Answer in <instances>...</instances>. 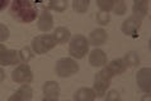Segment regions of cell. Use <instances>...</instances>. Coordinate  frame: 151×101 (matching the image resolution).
<instances>
[{
    "label": "cell",
    "instance_id": "1",
    "mask_svg": "<svg viewBox=\"0 0 151 101\" xmlns=\"http://www.w3.org/2000/svg\"><path fill=\"white\" fill-rule=\"evenodd\" d=\"M9 14L17 22L23 24L35 22L38 16L37 8L32 3V0H12Z\"/></svg>",
    "mask_w": 151,
    "mask_h": 101
},
{
    "label": "cell",
    "instance_id": "2",
    "mask_svg": "<svg viewBox=\"0 0 151 101\" xmlns=\"http://www.w3.org/2000/svg\"><path fill=\"white\" fill-rule=\"evenodd\" d=\"M89 52V41L85 36L75 34L70 38L69 54L74 60H81Z\"/></svg>",
    "mask_w": 151,
    "mask_h": 101
},
{
    "label": "cell",
    "instance_id": "3",
    "mask_svg": "<svg viewBox=\"0 0 151 101\" xmlns=\"http://www.w3.org/2000/svg\"><path fill=\"white\" fill-rule=\"evenodd\" d=\"M113 77H114V76H113V73L107 68L106 66H103L102 71H99V72L95 75L93 90H94V92H95V96H96V97H99V99L104 97L106 92L109 90L111 80H112Z\"/></svg>",
    "mask_w": 151,
    "mask_h": 101
},
{
    "label": "cell",
    "instance_id": "4",
    "mask_svg": "<svg viewBox=\"0 0 151 101\" xmlns=\"http://www.w3.org/2000/svg\"><path fill=\"white\" fill-rule=\"evenodd\" d=\"M31 47L35 54H46L56 47V41L52 34L45 33V34H40L33 38Z\"/></svg>",
    "mask_w": 151,
    "mask_h": 101
},
{
    "label": "cell",
    "instance_id": "5",
    "mask_svg": "<svg viewBox=\"0 0 151 101\" xmlns=\"http://www.w3.org/2000/svg\"><path fill=\"white\" fill-rule=\"evenodd\" d=\"M56 75L61 78H68L79 72V65L73 57H64L56 62Z\"/></svg>",
    "mask_w": 151,
    "mask_h": 101
},
{
    "label": "cell",
    "instance_id": "6",
    "mask_svg": "<svg viewBox=\"0 0 151 101\" xmlns=\"http://www.w3.org/2000/svg\"><path fill=\"white\" fill-rule=\"evenodd\" d=\"M12 80L19 85L31 83L33 81V72L28 63H18V66L12 72Z\"/></svg>",
    "mask_w": 151,
    "mask_h": 101
},
{
    "label": "cell",
    "instance_id": "7",
    "mask_svg": "<svg viewBox=\"0 0 151 101\" xmlns=\"http://www.w3.org/2000/svg\"><path fill=\"white\" fill-rule=\"evenodd\" d=\"M19 51L6 48L3 43H0V66H13L20 63Z\"/></svg>",
    "mask_w": 151,
    "mask_h": 101
},
{
    "label": "cell",
    "instance_id": "8",
    "mask_svg": "<svg viewBox=\"0 0 151 101\" xmlns=\"http://www.w3.org/2000/svg\"><path fill=\"white\" fill-rule=\"evenodd\" d=\"M141 25H142V18H138V16L132 14L122 23L121 31H122V33L126 36L135 37L138 34V31H140Z\"/></svg>",
    "mask_w": 151,
    "mask_h": 101
},
{
    "label": "cell",
    "instance_id": "9",
    "mask_svg": "<svg viewBox=\"0 0 151 101\" xmlns=\"http://www.w3.org/2000/svg\"><path fill=\"white\" fill-rule=\"evenodd\" d=\"M136 81L138 88L145 92V94H150L151 90V72L149 67H142L137 71L136 73Z\"/></svg>",
    "mask_w": 151,
    "mask_h": 101
},
{
    "label": "cell",
    "instance_id": "10",
    "mask_svg": "<svg viewBox=\"0 0 151 101\" xmlns=\"http://www.w3.org/2000/svg\"><path fill=\"white\" fill-rule=\"evenodd\" d=\"M60 85L56 81H47L45 82L43 87H42V92H43V99L47 101H56L60 97Z\"/></svg>",
    "mask_w": 151,
    "mask_h": 101
},
{
    "label": "cell",
    "instance_id": "11",
    "mask_svg": "<svg viewBox=\"0 0 151 101\" xmlns=\"http://www.w3.org/2000/svg\"><path fill=\"white\" fill-rule=\"evenodd\" d=\"M88 60H89V65L91 67H96L98 68V67L106 66V63L108 62V57L104 51L96 47L89 52V58Z\"/></svg>",
    "mask_w": 151,
    "mask_h": 101
},
{
    "label": "cell",
    "instance_id": "12",
    "mask_svg": "<svg viewBox=\"0 0 151 101\" xmlns=\"http://www.w3.org/2000/svg\"><path fill=\"white\" fill-rule=\"evenodd\" d=\"M38 20H37V27H38L40 31L42 32H48L53 28V16L48 10H43L41 14L37 16Z\"/></svg>",
    "mask_w": 151,
    "mask_h": 101
},
{
    "label": "cell",
    "instance_id": "13",
    "mask_svg": "<svg viewBox=\"0 0 151 101\" xmlns=\"http://www.w3.org/2000/svg\"><path fill=\"white\" fill-rule=\"evenodd\" d=\"M107 38H108V34L103 28H95L90 32L88 41H89V44L94 46V47H100V46H103L107 42Z\"/></svg>",
    "mask_w": 151,
    "mask_h": 101
},
{
    "label": "cell",
    "instance_id": "14",
    "mask_svg": "<svg viewBox=\"0 0 151 101\" xmlns=\"http://www.w3.org/2000/svg\"><path fill=\"white\" fill-rule=\"evenodd\" d=\"M106 67L113 73V76L123 75L126 71H127V68H128V67L126 66L123 58H114V60L107 62L106 63Z\"/></svg>",
    "mask_w": 151,
    "mask_h": 101
},
{
    "label": "cell",
    "instance_id": "15",
    "mask_svg": "<svg viewBox=\"0 0 151 101\" xmlns=\"http://www.w3.org/2000/svg\"><path fill=\"white\" fill-rule=\"evenodd\" d=\"M33 97V88L28 85V83H23L18 90H17L13 95L9 97V100H32Z\"/></svg>",
    "mask_w": 151,
    "mask_h": 101
},
{
    "label": "cell",
    "instance_id": "16",
    "mask_svg": "<svg viewBox=\"0 0 151 101\" xmlns=\"http://www.w3.org/2000/svg\"><path fill=\"white\" fill-rule=\"evenodd\" d=\"M95 99V92L91 87H80L74 95L75 101H93Z\"/></svg>",
    "mask_w": 151,
    "mask_h": 101
},
{
    "label": "cell",
    "instance_id": "17",
    "mask_svg": "<svg viewBox=\"0 0 151 101\" xmlns=\"http://www.w3.org/2000/svg\"><path fill=\"white\" fill-rule=\"evenodd\" d=\"M52 36L56 41V44H65V43H68L71 38L70 31L66 27H57L55 31H53Z\"/></svg>",
    "mask_w": 151,
    "mask_h": 101
},
{
    "label": "cell",
    "instance_id": "18",
    "mask_svg": "<svg viewBox=\"0 0 151 101\" xmlns=\"http://www.w3.org/2000/svg\"><path fill=\"white\" fill-rule=\"evenodd\" d=\"M123 61L126 63V66L129 67V68H135L141 62L140 56H138L137 52H135V51H129L128 53H126V56L123 57Z\"/></svg>",
    "mask_w": 151,
    "mask_h": 101
},
{
    "label": "cell",
    "instance_id": "19",
    "mask_svg": "<svg viewBox=\"0 0 151 101\" xmlns=\"http://www.w3.org/2000/svg\"><path fill=\"white\" fill-rule=\"evenodd\" d=\"M90 0H74L73 1V9L79 13V14H84L89 9Z\"/></svg>",
    "mask_w": 151,
    "mask_h": 101
},
{
    "label": "cell",
    "instance_id": "20",
    "mask_svg": "<svg viewBox=\"0 0 151 101\" xmlns=\"http://www.w3.org/2000/svg\"><path fill=\"white\" fill-rule=\"evenodd\" d=\"M68 5H69L68 0H50L48 4V6L57 13H64L68 9Z\"/></svg>",
    "mask_w": 151,
    "mask_h": 101
},
{
    "label": "cell",
    "instance_id": "21",
    "mask_svg": "<svg viewBox=\"0 0 151 101\" xmlns=\"http://www.w3.org/2000/svg\"><path fill=\"white\" fill-rule=\"evenodd\" d=\"M133 15L142 18L147 15L149 13V3H144V4H133Z\"/></svg>",
    "mask_w": 151,
    "mask_h": 101
},
{
    "label": "cell",
    "instance_id": "22",
    "mask_svg": "<svg viewBox=\"0 0 151 101\" xmlns=\"http://www.w3.org/2000/svg\"><path fill=\"white\" fill-rule=\"evenodd\" d=\"M19 56H20V61L24 62V63H28L33 58V56H35V52H33L32 47L26 46V47H23L19 51Z\"/></svg>",
    "mask_w": 151,
    "mask_h": 101
},
{
    "label": "cell",
    "instance_id": "23",
    "mask_svg": "<svg viewBox=\"0 0 151 101\" xmlns=\"http://www.w3.org/2000/svg\"><path fill=\"white\" fill-rule=\"evenodd\" d=\"M112 11L116 15H123V14H126V11H127V5H126L124 0H114Z\"/></svg>",
    "mask_w": 151,
    "mask_h": 101
},
{
    "label": "cell",
    "instance_id": "24",
    "mask_svg": "<svg viewBox=\"0 0 151 101\" xmlns=\"http://www.w3.org/2000/svg\"><path fill=\"white\" fill-rule=\"evenodd\" d=\"M109 22H111V13L103 11V10H99L96 13V23L99 25L104 27V25L109 24Z\"/></svg>",
    "mask_w": 151,
    "mask_h": 101
},
{
    "label": "cell",
    "instance_id": "25",
    "mask_svg": "<svg viewBox=\"0 0 151 101\" xmlns=\"http://www.w3.org/2000/svg\"><path fill=\"white\" fill-rule=\"evenodd\" d=\"M113 4H114V0H96V5H98L99 10L108 11V13L112 11Z\"/></svg>",
    "mask_w": 151,
    "mask_h": 101
},
{
    "label": "cell",
    "instance_id": "26",
    "mask_svg": "<svg viewBox=\"0 0 151 101\" xmlns=\"http://www.w3.org/2000/svg\"><path fill=\"white\" fill-rule=\"evenodd\" d=\"M10 37V31L5 24H0V43L9 39Z\"/></svg>",
    "mask_w": 151,
    "mask_h": 101
},
{
    "label": "cell",
    "instance_id": "27",
    "mask_svg": "<svg viewBox=\"0 0 151 101\" xmlns=\"http://www.w3.org/2000/svg\"><path fill=\"white\" fill-rule=\"evenodd\" d=\"M104 97L107 99V101H114V100H119L121 99V95L117 90H108L104 95Z\"/></svg>",
    "mask_w": 151,
    "mask_h": 101
},
{
    "label": "cell",
    "instance_id": "28",
    "mask_svg": "<svg viewBox=\"0 0 151 101\" xmlns=\"http://www.w3.org/2000/svg\"><path fill=\"white\" fill-rule=\"evenodd\" d=\"M10 5V0H0V13Z\"/></svg>",
    "mask_w": 151,
    "mask_h": 101
},
{
    "label": "cell",
    "instance_id": "29",
    "mask_svg": "<svg viewBox=\"0 0 151 101\" xmlns=\"http://www.w3.org/2000/svg\"><path fill=\"white\" fill-rule=\"evenodd\" d=\"M4 78H5V72H4V70L1 68V66H0V83L4 81Z\"/></svg>",
    "mask_w": 151,
    "mask_h": 101
},
{
    "label": "cell",
    "instance_id": "30",
    "mask_svg": "<svg viewBox=\"0 0 151 101\" xmlns=\"http://www.w3.org/2000/svg\"><path fill=\"white\" fill-rule=\"evenodd\" d=\"M144 3H149V0H133V4H144Z\"/></svg>",
    "mask_w": 151,
    "mask_h": 101
}]
</instances>
